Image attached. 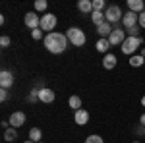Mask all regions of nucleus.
<instances>
[{
	"label": "nucleus",
	"instance_id": "obj_1",
	"mask_svg": "<svg viewBox=\"0 0 145 143\" xmlns=\"http://www.w3.org/2000/svg\"><path fill=\"white\" fill-rule=\"evenodd\" d=\"M68 37L62 33H56V31H52V33H46L45 37V46L48 52H52V54H62L64 50L68 48Z\"/></svg>",
	"mask_w": 145,
	"mask_h": 143
},
{
	"label": "nucleus",
	"instance_id": "obj_2",
	"mask_svg": "<svg viewBox=\"0 0 145 143\" xmlns=\"http://www.w3.org/2000/svg\"><path fill=\"white\" fill-rule=\"evenodd\" d=\"M141 43H143V39L141 37H126V41L122 43V52L128 56H134L135 50H139V46H141Z\"/></svg>",
	"mask_w": 145,
	"mask_h": 143
},
{
	"label": "nucleus",
	"instance_id": "obj_3",
	"mask_svg": "<svg viewBox=\"0 0 145 143\" xmlns=\"http://www.w3.org/2000/svg\"><path fill=\"white\" fill-rule=\"evenodd\" d=\"M66 37H68V41H70V44H74V46H83L85 41H87L85 33L79 27H70L66 31Z\"/></svg>",
	"mask_w": 145,
	"mask_h": 143
},
{
	"label": "nucleus",
	"instance_id": "obj_4",
	"mask_svg": "<svg viewBox=\"0 0 145 143\" xmlns=\"http://www.w3.org/2000/svg\"><path fill=\"white\" fill-rule=\"evenodd\" d=\"M105 18H106V22L110 23H118L122 22L124 14H122V8L120 6H116V4H112V6H106V10H105Z\"/></svg>",
	"mask_w": 145,
	"mask_h": 143
},
{
	"label": "nucleus",
	"instance_id": "obj_5",
	"mask_svg": "<svg viewBox=\"0 0 145 143\" xmlns=\"http://www.w3.org/2000/svg\"><path fill=\"white\" fill-rule=\"evenodd\" d=\"M56 23H58V20H56L54 14H43L41 16V29L43 31H48V33H52V29L56 27Z\"/></svg>",
	"mask_w": 145,
	"mask_h": 143
},
{
	"label": "nucleus",
	"instance_id": "obj_6",
	"mask_svg": "<svg viewBox=\"0 0 145 143\" xmlns=\"http://www.w3.org/2000/svg\"><path fill=\"white\" fill-rule=\"evenodd\" d=\"M108 41H110L112 46H122V43L126 41V31H124V29H120V27H114V31L110 33Z\"/></svg>",
	"mask_w": 145,
	"mask_h": 143
},
{
	"label": "nucleus",
	"instance_id": "obj_7",
	"mask_svg": "<svg viewBox=\"0 0 145 143\" xmlns=\"http://www.w3.org/2000/svg\"><path fill=\"white\" fill-rule=\"evenodd\" d=\"M137 20H139V14H134V12H126L122 18V25L126 29H130V27H134L137 25Z\"/></svg>",
	"mask_w": 145,
	"mask_h": 143
},
{
	"label": "nucleus",
	"instance_id": "obj_8",
	"mask_svg": "<svg viewBox=\"0 0 145 143\" xmlns=\"http://www.w3.org/2000/svg\"><path fill=\"white\" fill-rule=\"evenodd\" d=\"M25 25L31 27V29H39V25H41V16H37L35 12H27V16H25Z\"/></svg>",
	"mask_w": 145,
	"mask_h": 143
},
{
	"label": "nucleus",
	"instance_id": "obj_9",
	"mask_svg": "<svg viewBox=\"0 0 145 143\" xmlns=\"http://www.w3.org/2000/svg\"><path fill=\"white\" fill-rule=\"evenodd\" d=\"M0 85H2V89L12 87L14 85V74L8 72V70H2L0 72Z\"/></svg>",
	"mask_w": 145,
	"mask_h": 143
},
{
	"label": "nucleus",
	"instance_id": "obj_10",
	"mask_svg": "<svg viewBox=\"0 0 145 143\" xmlns=\"http://www.w3.org/2000/svg\"><path fill=\"white\" fill-rule=\"evenodd\" d=\"M10 126L12 128H20V126H23L25 124V112H12L10 116Z\"/></svg>",
	"mask_w": 145,
	"mask_h": 143
},
{
	"label": "nucleus",
	"instance_id": "obj_11",
	"mask_svg": "<svg viewBox=\"0 0 145 143\" xmlns=\"http://www.w3.org/2000/svg\"><path fill=\"white\" fill-rule=\"evenodd\" d=\"M74 120H76L78 126H85V124L89 122V112H87V110H83V108L76 110V112H74Z\"/></svg>",
	"mask_w": 145,
	"mask_h": 143
},
{
	"label": "nucleus",
	"instance_id": "obj_12",
	"mask_svg": "<svg viewBox=\"0 0 145 143\" xmlns=\"http://www.w3.org/2000/svg\"><path fill=\"white\" fill-rule=\"evenodd\" d=\"M112 31H114V27H112V25H110L108 22L101 23L99 27H97V33H99V37H101V39H108Z\"/></svg>",
	"mask_w": 145,
	"mask_h": 143
},
{
	"label": "nucleus",
	"instance_id": "obj_13",
	"mask_svg": "<svg viewBox=\"0 0 145 143\" xmlns=\"http://www.w3.org/2000/svg\"><path fill=\"white\" fill-rule=\"evenodd\" d=\"M128 8L134 14H141V12H145V2L143 0H128Z\"/></svg>",
	"mask_w": 145,
	"mask_h": 143
},
{
	"label": "nucleus",
	"instance_id": "obj_14",
	"mask_svg": "<svg viewBox=\"0 0 145 143\" xmlns=\"http://www.w3.org/2000/svg\"><path fill=\"white\" fill-rule=\"evenodd\" d=\"M54 91L52 89H48V87H45V89H41L39 91V101H43V103H52L54 101Z\"/></svg>",
	"mask_w": 145,
	"mask_h": 143
},
{
	"label": "nucleus",
	"instance_id": "obj_15",
	"mask_svg": "<svg viewBox=\"0 0 145 143\" xmlns=\"http://www.w3.org/2000/svg\"><path fill=\"white\" fill-rule=\"evenodd\" d=\"M78 10L81 12V14H93V2H91V0H79Z\"/></svg>",
	"mask_w": 145,
	"mask_h": 143
},
{
	"label": "nucleus",
	"instance_id": "obj_16",
	"mask_svg": "<svg viewBox=\"0 0 145 143\" xmlns=\"http://www.w3.org/2000/svg\"><path fill=\"white\" fill-rule=\"evenodd\" d=\"M116 56L114 54H105V58H103V66H105V70H112V68H116Z\"/></svg>",
	"mask_w": 145,
	"mask_h": 143
},
{
	"label": "nucleus",
	"instance_id": "obj_17",
	"mask_svg": "<svg viewBox=\"0 0 145 143\" xmlns=\"http://www.w3.org/2000/svg\"><path fill=\"white\" fill-rule=\"evenodd\" d=\"M91 22H93L95 25H97V27H99L101 23H105V22H106V18H105V14H103V12L93 10V14H91Z\"/></svg>",
	"mask_w": 145,
	"mask_h": 143
},
{
	"label": "nucleus",
	"instance_id": "obj_18",
	"mask_svg": "<svg viewBox=\"0 0 145 143\" xmlns=\"http://www.w3.org/2000/svg\"><path fill=\"white\" fill-rule=\"evenodd\" d=\"M95 46H97V50H99V52H108V48H110L112 44H110L108 39H99Z\"/></svg>",
	"mask_w": 145,
	"mask_h": 143
},
{
	"label": "nucleus",
	"instance_id": "obj_19",
	"mask_svg": "<svg viewBox=\"0 0 145 143\" xmlns=\"http://www.w3.org/2000/svg\"><path fill=\"white\" fill-rule=\"evenodd\" d=\"M143 62H145V58L141 54H134V56H130V66H134V68H141L143 66Z\"/></svg>",
	"mask_w": 145,
	"mask_h": 143
},
{
	"label": "nucleus",
	"instance_id": "obj_20",
	"mask_svg": "<svg viewBox=\"0 0 145 143\" xmlns=\"http://www.w3.org/2000/svg\"><path fill=\"white\" fill-rule=\"evenodd\" d=\"M29 139L35 143H39L41 139H43V132L39 130V128H31V132H29Z\"/></svg>",
	"mask_w": 145,
	"mask_h": 143
},
{
	"label": "nucleus",
	"instance_id": "obj_21",
	"mask_svg": "<svg viewBox=\"0 0 145 143\" xmlns=\"http://www.w3.org/2000/svg\"><path fill=\"white\" fill-rule=\"evenodd\" d=\"M4 139H6V141H14V139H18V132H16V128H8V130H4Z\"/></svg>",
	"mask_w": 145,
	"mask_h": 143
},
{
	"label": "nucleus",
	"instance_id": "obj_22",
	"mask_svg": "<svg viewBox=\"0 0 145 143\" xmlns=\"http://www.w3.org/2000/svg\"><path fill=\"white\" fill-rule=\"evenodd\" d=\"M68 104H70V108H74V110H79L81 108V99L79 97H70V101H68Z\"/></svg>",
	"mask_w": 145,
	"mask_h": 143
},
{
	"label": "nucleus",
	"instance_id": "obj_23",
	"mask_svg": "<svg viewBox=\"0 0 145 143\" xmlns=\"http://www.w3.org/2000/svg\"><path fill=\"white\" fill-rule=\"evenodd\" d=\"M139 25H134V27H130V29H126V35L128 37H139Z\"/></svg>",
	"mask_w": 145,
	"mask_h": 143
},
{
	"label": "nucleus",
	"instance_id": "obj_24",
	"mask_svg": "<svg viewBox=\"0 0 145 143\" xmlns=\"http://www.w3.org/2000/svg\"><path fill=\"white\" fill-rule=\"evenodd\" d=\"M27 99H29V103H35V101H39V89H31Z\"/></svg>",
	"mask_w": 145,
	"mask_h": 143
},
{
	"label": "nucleus",
	"instance_id": "obj_25",
	"mask_svg": "<svg viewBox=\"0 0 145 143\" xmlns=\"http://www.w3.org/2000/svg\"><path fill=\"white\" fill-rule=\"evenodd\" d=\"M35 10L45 12L46 10V0H37V2H35Z\"/></svg>",
	"mask_w": 145,
	"mask_h": 143
},
{
	"label": "nucleus",
	"instance_id": "obj_26",
	"mask_svg": "<svg viewBox=\"0 0 145 143\" xmlns=\"http://www.w3.org/2000/svg\"><path fill=\"white\" fill-rule=\"evenodd\" d=\"M103 8H105V0H93V10L103 12Z\"/></svg>",
	"mask_w": 145,
	"mask_h": 143
},
{
	"label": "nucleus",
	"instance_id": "obj_27",
	"mask_svg": "<svg viewBox=\"0 0 145 143\" xmlns=\"http://www.w3.org/2000/svg\"><path fill=\"white\" fill-rule=\"evenodd\" d=\"M85 143H105V141H103L101 135H89V137L85 139Z\"/></svg>",
	"mask_w": 145,
	"mask_h": 143
},
{
	"label": "nucleus",
	"instance_id": "obj_28",
	"mask_svg": "<svg viewBox=\"0 0 145 143\" xmlns=\"http://www.w3.org/2000/svg\"><path fill=\"white\" fill-rule=\"evenodd\" d=\"M31 37H33L35 41H41V39H43V29H41V27H39V29H33V31H31Z\"/></svg>",
	"mask_w": 145,
	"mask_h": 143
},
{
	"label": "nucleus",
	"instance_id": "obj_29",
	"mask_svg": "<svg viewBox=\"0 0 145 143\" xmlns=\"http://www.w3.org/2000/svg\"><path fill=\"white\" fill-rule=\"evenodd\" d=\"M10 37H6V35H4V37H0V46H2V48H6V46H10Z\"/></svg>",
	"mask_w": 145,
	"mask_h": 143
},
{
	"label": "nucleus",
	"instance_id": "obj_30",
	"mask_svg": "<svg viewBox=\"0 0 145 143\" xmlns=\"http://www.w3.org/2000/svg\"><path fill=\"white\" fill-rule=\"evenodd\" d=\"M137 25H139L141 29H145V12H141V14H139V20H137Z\"/></svg>",
	"mask_w": 145,
	"mask_h": 143
},
{
	"label": "nucleus",
	"instance_id": "obj_31",
	"mask_svg": "<svg viewBox=\"0 0 145 143\" xmlns=\"http://www.w3.org/2000/svg\"><path fill=\"white\" fill-rule=\"evenodd\" d=\"M0 101H2V103L8 101V91H6V89H0Z\"/></svg>",
	"mask_w": 145,
	"mask_h": 143
},
{
	"label": "nucleus",
	"instance_id": "obj_32",
	"mask_svg": "<svg viewBox=\"0 0 145 143\" xmlns=\"http://www.w3.org/2000/svg\"><path fill=\"white\" fill-rule=\"evenodd\" d=\"M135 133H137V135H143V133H145V126H141V124H139V126L135 128Z\"/></svg>",
	"mask_w": 145,
	"mask_h": 143
},
{
	"label": "nucleus",
	"instance_id": "obj_33",
	"mask_svg": "<svg viewBox=\"0 0 145 143\" xmlns=\"http://www.w3.org/2000/svg\"><path fill=\"white\" fill-rule=\"evenodd\" d=\"M139 124H141V126H145V114H141V116H139Z\"/></svg>",
	"mask_w": 145,
	"mask_h": 143
},
{
	"label": "nucleus",
	"instance_id": "obj_34",
	"mask_svg": "<svg viewBox=\"0 0 145 143\" xmlns=\"http://www.w3.org/2000/svg\"><path fill=\"white\" fill-rule=\"evenodd\" d=\"M139 54H141V56L145 58V48H139Z\"/></svg>",
	"mask_w": 145,
	"mask_h": 143
},
{
	"label": "nucleus",
	"instance_id": "obj_35",
	"mask_svg": "<svg viewBox=\"0 0 145 143\" xmlns=\"http://www.w3.org/2000/svg\"><path fill=\"white\" fill-rule=\"evenodd\" d=\"M141 104H143V106H145V95H143V97H141Z\"/></svg>",
	"mask_w": 145,
	"mask_h": 143
},
{
	"label": "nucleus",
	"instance_id": "obj_36",
	"mask_svg": "<svg viewBox=\"0 0 145 143\" xmlns=\"http://www.w3.org/2000/svg\"><path fill=\"white\" fill-rule=\"evenodd\" d=\"M25 143H35V141H31V139H29V141H25Z\"/></svg>",
	"mask_w": 145,
	"mask_h": 143
},
{
	"label": "nucleus",
	"instance_id": "obj_37",
	"mask_svg": "<svg viewBox=\"0 0 145 143\" xmlns=\"http://www.w3.org/2000/svg\"><path fill=\"white\" fill-rule=\"evenodd\" d=\"M134 143H139V141H134Z\"/></svg>",
	"mask_w": 145,
	"mask_h": 143
},
{
	"label": "nucleus",
	"instance_id": "obj_38",
	"mask_svg": "<svg viewBox=\"0 0 145 143\" xmlns=\"http://www.w3.org/2000/svg\"><path fill=\"white\" fill-rule=\"evenodd\" d=\"M39 143H43V141H39Z\"/></svg>",
	"mask_w": 145,
	"mask_h": 143
}]
</instances>
